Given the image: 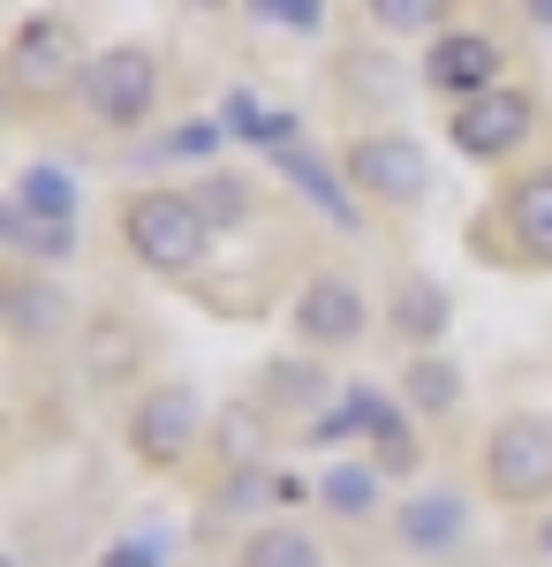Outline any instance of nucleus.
<instances>
[{
  "instance_id": "4be33fe9",
  "label": "nucleus",
  "mask_w": 552,
  "mask_h": 567,
  "mask_svg": "<svg viewBox=\"0 0 552 567\" xmlns=\"http://www.w3.org/2000/svg\"><path fill=\"white\" fill-rule=\"evenodd\" d=\"M439 16H447L439 0H371V23H386V31H439Z\"/></svg>"
},
{
  "instance_id": "9d476101",
  "label": "nucleus",
  "mask_w": 552,
  "mask_h": 567,
  "mask_svg": "<svg viewBox=\"0 0 552 567\" xmlns=\"http://www.w3.org/2000/svg\"><path fill=\"white\" fill-rule=\"evenodd\" d=\"M76 69V31L69 23H53V16H31L23 31H16V76L23 84H61ZM84 76V69H76Z\"/></svg>"
},
{
  "instance_id": "9b49d317",
  "label": "nucleus",
  "mask_w": 552,
  "mask_h": 567,
  "mask_svg": "<svg viewBox=\"0 0 552 567\" xmlns=\"http://www.w3.org/2000/svg\"><path fill=\"white\" fill-rule=\"evenodd\" d=\"M462 529H469L462 492H417V499L401 507V545H417V553H447V545H462Z\"/></svg>"
},
{
  "instance_id": "f257e3e1",
  "label": "nucleus",
  "mask_w": 552,
  "mask_h": 567,
  "mask_svg": "<svg viewBox=\"0 0 552 567\" xmlns=\"http://www.w3.org/2000/svg\"><path fill=\"white\" fill-rule=\"evenodd\" d=\"M122 227H129V250L152 265V272H190V265L205 258V243H213L205 205L182 197V189H152V197H136Z\"/></svg>"
},
{
  "instance_id": "aec40b11",
  "label": "nucleus",
  "mask_w": 552,
  "mask_h": 567,
  "mask_svg": "<svg viewBox=\"0 0 552 567\" xmlns=\"http://www.w3.org/2000/svg\"><path fill=\"white\" fill-rule=\"evenodd\" d=\"M326 507L348 515V523L371 515V507H379V470H364V462H334V470H326Z\"/></svg>"
},
{
  "instance_id": "7ed1b4c3",
  "label": "nucleus",
  "mask_w": 552,
  "mask_h": 567,
  "mask_svg": "<svg viewBox=\"0 0 552 567\" xmlns=\"http://www.w3.org/2000/svg\"><path fill=\"white\" fill-rule=\"evenodd\" d=\"M484 477L500 499H545L552 492V424L545 416H508L484 439Z\"/></svg>"
},
{
  "instance_id": "6e6552de",
  "label": "nucleus",
  "mask_w": 552,
  "mask_h": 567,
  "mask_svg": "<svg viewBox=\"0 0 552 567\" xmlns=\"http://www.w3.org/2000/svg\"><path fill=\"white\" fill-rule=\"evenodd\" d=\"M431 84L454 91V99H484V91L500 84V45L484 39V31H447V39H431Z\"/></svg>"
},
{
  "instance_id": "f8f14e48",
  "label": "nucleus",
  "mask_w": 552,
  "mask_h": 567,
  "mask_svg": "<svg viewBox=\"0 0 552 567\" xmlns=\"http://www.w3.org/2000/svg\"><path fill=\"white\" fill-rule=\"evenodd\" d=\"M508 227H514V243H522L530 258L552 265V167H538V175H522L508 189Z\"/></svg>"
},
{
  "instance_id": "423d86ee",
  "label": "nucleus",
  "mask_w": 552,
  "mask_h": 567,
  "mask_svg": "<svg viewBox=\"0 0 552 567\" xmlns=\"http://www.w3.org/2000/svg\"><path fill=\"white\" fill-rule=\"evenodd\" d=\"M364 326H371L364 288L340 280V272H318V280L296 296V333L310 341V349H348V341H364Z\"/></svg>"
},
{
  "instance_id": "1a4fd4ad",
  "label": "nucleus",
  "mask_w": 552,
  "mask_h": 567,
  "mask_svg": "<svg viewBox=\"0 0 552 567\" xmlns=\"http://www.w3.org/2000/svg\"><path fill=\"white\" fill-rule=\"evenodd\" d=\"M334 432H371V439H379V462H386V470H409V424H401V409H393L386 393L348 386L340 416H326V439H334Z\"/></svg>"
},
{
  "instance_id": "412c9836",
  "label": "nucleus",
  "mask_w": 552,
  "mask_h": 567,
  "mask_svg": "<svg viewBox=\"0 0 552 567\" xmlns=\"http://www.w3.org/2000/svg\"><path fill=\"white\" fill-rule=\"evenodd\" d=\"M213 152H219L213 122H182V130H167L152 152H136V159H213Z\"/></svg>"
},
{
  "instance_id": "6ab92c4d",
  "label": "nucleus",
  "mask_w": 552,
  "mask_h": 567,
  "mask_svg": "<svg viewBox=\"0 0 552 567\" xmlns=\"http://www.w3.org/2000/svg\"><path fill=\"white\" fill-rule=\"evenodd\" d=\"M235 567H326V560H318V545H310L303 529L273 523V529H257L251 545H243V560H235Z\"/></svg>"
},
{
  "instance_id": "dca6fc26",
  "label": "nucleus",
  "mask_w": 552,
  "mask_h": 567,
  "mask_svg": "<svg viewBox=\"0 0 552 567\" xmlns=\"http://www.w3.org/2000/svg\"><path fill=\"white\" fill-rule=\"evenodd\" d=\"M273 159H280V175L296 182V189H310V197H318V213L334 219V227H356V205H348V189H340V182L326 175V167H318V159H310L303 144H280Z\"/></svg>"
},
{
  "instance_id": "b1692460",
  "label": "nucleus",
  "mask_w": 552,
  "mask_h": 567,
  "mask_svg": "<svg viewBox=\"0 0 552 567\" xmlns=\"http://www.w3.org/2000/svg\"><path fill=\"white\" fill-rule=\"evenodd\" d=\"M257 446H265V424H257V416H227V454H235V462H251Z\"/></svg>"
},
{
  "instance_id": "393cba45",
  "label": "nucleus",
  "mask_w": 552,
  "mask_h": 567,
  "mask_svg": "<svg viewBox=\"0 0 552 567\" xmlns=\"http://www.w3.org/2000/svg\"><path fill=\"white\" fill-rule=\"evenodd\" d=\"M99 567H160V560H152L144 545H114V553H106V560H99Z\"/></svg>"
},
{
  "instance_id": "0eeeda50",
  "label": "nucleus",
  "mask_w": 552,
  "mask_h": 567,
  "mask_svg": "<svg viewBox=\"0 0 552 567\" xmlns=\"http://www.w3.org/2000/svg\"><path fill=\"white\" fill-rule=\"evenodd\" d=\"M129 439H136V454H144L152 470L182 462L190 439H197V393L190 386H152L136 401V416H129Z\"/></svg>"
},
{
  "instance_id": "39448f33",
  "label": "nucleus",
  "mask_w": 552,
  "mask_h": 567,
  "mask_svg": "<svg viewBox=\"0 0 552 567\" xmlns=\"http://www.w3.org/2000/svg\"><path fill=\"white\" fill-rule=\"evenodd\" d=\"M348 182L371 189V197L409 205V197L431 189V159H425V144H409V136H364V144H348Z\"/></svg>"
},
{
  "instance_id": "f03ea898",
  "label": "nucleus",
  "mask_w": 552,
  "mask_h": 567,
  "mask_svg": "<svg viewBox=\"0 0 552 567\" xmlns=\"http://www.w3.org/2000/svg\"><path fill=\"white\" fill-rule=\"evenodd\" d=\"M84 106L99 122H114V130H136L144 114H152V99H160V61L144 53V45H106V53H91L84 76Z\"/></svg>"
},
{
  "instance_id": "a211bd4d",
  "label": "nucleus",
  "mask_w": 552,
  "mask_h": 567,
  "mask_svg": "<svg viewBox=\"0 0 552 567\" xmlns=\"http://www.w3.org/2000/svg\"><path fill=\"white\" fill-rule=\"evenodd\" d=\"M401 401H409V409H425V416H447V409L462 401V371H454V363H439V355H417V363H409V379H401Z\"/></svg>"
},
{
  "instance_id": "a878e982",
  "label": "nucleus",
  "mask_w": 552,
  "mask_h": 567,
  "mask_svg": "<svg viewBox=\"0 0 552 567\" xmlns=\"http://www.w3.org/2000/svg\"><path fill=\"white\" fill-rule=\"evenodd\" d=\"M530 23L545 31V23H552V0H530Z\"/></svg>"
},
{
  "instance_id": "20e7f679",
  "label": "nucleus",
  "mask_w": 552,
  "mask_h": 567,
  "mask_svg": "<svg viewBox=\"0 0 552 567\" xmlns=\"http://www.w3.org/2000/svg\"><path fill=\"white\" fill-rule=\"evenodd\" d=\"M530 122H538L530 91H522V84H492L484 99L454 106L447 136H454V152H469V159H500V152H514V144L530 136Z\"/></svg>"
},
{
  "instance_id": "f3484780",
  "label": "nucleus",
  "mask_w": 552,
  "mask_h": 567,
  "mask_svg": "<svg viewBox=\"0 0 552 567\" xmlns=\"http://www.w3.org/2000/svg\"><path fill=\"white\" fill-rule=\"evenodd\" d=\"M447 318H454V303H447V288H439V280H409V288L393 296V326H401L409 341H425V349L447 333Z\"/></svg>"
},
{
  "instance_id": "2eb2a0df",
  "label": "nucleus",
  "mask_w": 552,
  "mask_h": 567,
  "mask_svg": "<svg viewBox=\"0 0 552 567\" xmlns=\"http://www.w3.org/2000/svg\"><path fill=\"white\" fill-rule=\"evenodd\" d=\"M0 243L23 250V258H69L76 250V227L39 219V213H23V205H0Z\"/></svg>"
},
{
  "instance_id": "5701e85b",
  "label": "nucleus",
  "mask_w": 552,
  "mask_h": 567,
  "mask_svg": "<svg viewBox=\"0 0 552 567\" xmlns=\"http://www.w3.org/2000/svg\"><path fill=\"white\" fill-rule=\"evenodd\" d=\"M251 16H257V23H280V31H303V39L326 23V8H318V0H257Z\"/></svg>"
},
{
  "instance_id": "4468645a",
  "label": "nucleus",
  "mask_w": 552,
  "mask_h": 567,
  "mask_svg": "<svg viewBox=\"0 0 552 567\" xmlns=\"http://www.w3.org/2000/svg\"><path fill=\"white\" fill-rule=\"evenodd\" d=\"M8 326H16L23 341H53V333L69 326V296L45 288V280H16V288H8Z\"/></svg>"
},
{
  "instance_id": "ddd939ff",
  "label": "nucleus",
  "mask_w": 552,
  "mask_h": 567,
  "mask_svg": "<svg viewBox=\"0 0 552 567\" xmlns=\"http://www.w3.org/2000/svg\"><path fill=\"white\" fill-rule=\"evenodd\" d=\"M8 205H23V213H39V219H61V227H76V175L69 167H23L16 175V197Z\"/></svg>"
}]
</instances>
